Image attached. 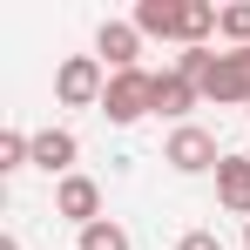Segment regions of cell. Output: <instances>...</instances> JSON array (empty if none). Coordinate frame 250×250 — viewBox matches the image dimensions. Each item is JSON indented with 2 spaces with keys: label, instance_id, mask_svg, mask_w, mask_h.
I'll return each mask as SVG.
<instances>
[{
  "label": "cell",
  "instance_id": "obj_1",
  "mask_svg": "<svg viewBox=\"0 0 250 250\" xmlns=\"http://www.w3.org/2000/svg\"><path fill=\"white\" fill-rule=\"evenodd\" d=\"M102 95H108V68L95 54H68L54 68V102L61 108H102Z\"/></svg>",
  "mask_w": 250,
  "mask_h": 250
},
{
  "label": "cell",
  "instance_id": "obj_2",
  "mask_svg": "<svg viewBox=\"0 0 250 250\" xmlns=\"http://www.w3.org/2000/svg\"><path fill=\"white\" fill-rule=\"evenodd\" d=\"M102 115L115 128L142 122V115H156V75L149 68H128V75H108V95H102Z\"/></svg>",
  "mask_w": 250,
  "mask_h": 250
},
{
  "label": "cell",
  "instance_id": "obj_3",
  "mask_svg": "<svg viewBox=\"0 0 250 250\" xmlns=\"http://www.w3.org/2000/svg\"><path fill=\"white\" fill-rule=\"evenodd\" d=\"M163 163L176 169V176H216V163H223V149H216V135L196 122H183L176 135L163 142Z\"/></svg>",
  "mask_w": 250,
  "mask_h": 250
},
{
  "label": "cell",
  "instance_id": "obj_4",
  "mask_svg": "<svg viewBox=\"0 0 250 250\" xmlns=\"http://www.w3.org/2000/svg\"><path fill=\"white\" fill-rule=\"evenodd\" d=\"M203 102L216 108H250V47H223L216 68L203 75Z\"/></svg>",
  "mask_w": 250,
  "mask_h": 250
},
{
  "label": "cell",
  "instance_id": "obj_5",
  "mask_svg": "<svg viewBox=\"0 0 250 250\" xmlns=\"http://www.w3.org/2000/svg\"><path fill=\"white\" fill-rule=\"evenodd\" d=\"M128 21L142 27V41H189V0H135Z\"/></svg>",
  "mask_w": 250,
  "mask_h": 250
},
{
  "label": "cell",
  "instance_id": "obj_6",
  "mask_svg": "<svg viewBox=\"0 0 250 250\" xmlns=\"http://www.w3.org/2000/svg\"><path fill=\"white\" fill-rule=\"evenodd\" d=\"M95 61H102L108 75L142 68V27H135V21H102V34H95Z\"/></svg>",
  "mask_w": 250,
  "mask_h": 250
},
{
  "label": "cell",
  "instance_id": "obj_7",
  "mask_svg": "<svg viewBox=\"0 0 250 250\" xmlns=\"http://www.w3.org/2000/svg\"><path fill=\"white\" fill-rule=\"evenodd\" d=\"M54 216H68L75 230L102 223V183L82 176V169H75V176H61V183H54Z\"/></svg>",
  "mask_w": 250,
  "mask_h": 250
},
{
  "label": "cell",
  "instance_id": "obj_8",
  "mask_svg": "<svg viewBox=\"0 0 250 250\" xmlns=\"http://www.w3.org/2000/svg\"><path fill=\"white\" fill-rule=\"evenodd\" d=\"M75 156H82V142H75V128H34V169L41 176H75Z\"/></svg>",
  "mask_w": 250,
  "mask_h": 250
},
{
  "label": "cell",
  "instance_id": "obj_9",
  "mask_svg": "<svg viewBox=\"0 0 250 250\" xmlns=\"http://www.w3.org/2000/svg\"><path fill=\"white\" fill-rule=\"evenodd\" d=\"M216 203L230 216H250V156H223L216 163Z\"/></svg>",
  "mask_w": 250,
  "mask_h": 250
},
{
  "label": "cell",
  "instance_id": "obj_10",
  "mask_svg": "<svg viewBox=\"0 0 250 250\" xmlns=\"http://www.w3.org/2000/svg\"><path fill=\"white\" fill-rule=\"evenodd\" d=\"M196 102H203V88H196V82H183L176 68H169V75H156V115H169V122H183V115H189Z\"/></svg>",
  "mask_w": 250,
  "mask_h": 250
},
{
  "label": "cell",
  "instance_id": "obj_11",
  "mask_svg": "<svg viewBox=\"0 0 250 250\" xmlns=\"http://www.w3.org/2000/svg\"><path fill=\"white\" fill-rule=\"evenodd\" d=\"M216 34L230 47H250V0H230V7H216Z\"/></svg>",
  "mask_w": 250,
  "mask_h": 250
},
{
  "label": "cell",
  "instance_id": "obj_12",
  "mask_svg": "<svg viewBox=\"0 0 250 250\" xmlns=\"http://www.w3.org/2000/svg\"><path fill=\"white\" fill-rule=\"evenodd\" d=\"M75 250H135V244H128V230L115 223V216H102V223H88V230H82V244H75Z\"/></svg>",
  "mask_w": 250,
  "mask_h": 250
},
{
  "label": "cell",
  "instance_id": "obj_13",
  "mask_svg": "<svg viewBox=\"0 0 250 250\" xmlns=\"http://www.w3.org/2000/svg\"><path fill=\"white\" fill-rule=\"evenodd\" d=\"M14 169H34V135H21V128L0 135V176H14Z\"/></svg>",
  "mask_w": 250,
  "mask_h": 250
},
{
  "label": "cell",
  "instance_id": "obj_14",
  "mask_svg": "<svg viewBox=\"0 0 250 250\" xmlns=\"http://www.w3.org/2000/svg\"><path fill=\"white\" fill-rule=\"evenodd\" d=\"M176 250H223V237H216V230H189Z\"/></svg>",
  "mask_w": 250,
  "mask_h": 250
},
{
  "label": "cell",
  "instance_id": "obj_15",
  "mask_svg": "<svg viewBox=\"0 0 250 250\" xmlns=\"http://www.w3.org/2000/svg\"><path fill=\"white\" fill-rule=\"evenodd\" d=\"M0 250H21V237H0Z\"/></svg>",
  "mask_w": 250,
  "mask_h": 250
},
{
  "label": "cell",
  "instance_id": "obj_16",
  "mask_svg": "<svg viewBox=\"0 0 250 250\" xmlns=\"http://www.w3.org/2000/svg\"><path fill=\"white\" fill-rule=\"evenodd\" d=\"M244 250H250V223H244Z\"/></svg>",
  "mask_w": 250,
  "mask_h": 250
},
{
  "label": "cell",
  "instance_id": "obj_17",
  "mask_svg": "<svg viewBox=\"0 0 250 250\" xmlns=\"http://www.w3.org/2000/svg\"><path fill=\"white\" fill-rule=\"evenodd\" d=\"M244 156H250V149H244Z\"/></svg>",
  "mask_w": 250,
  "mask_h": 250
}]
</instances>
